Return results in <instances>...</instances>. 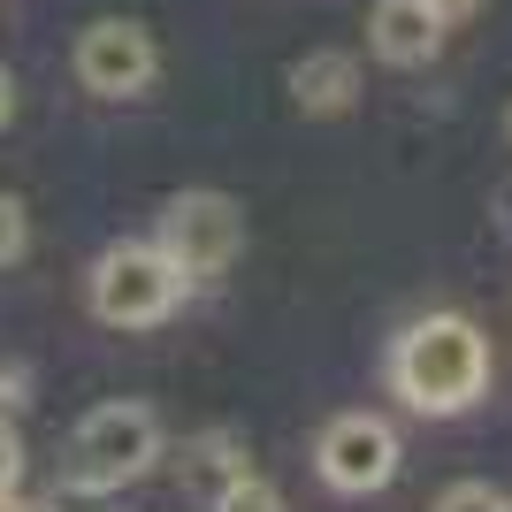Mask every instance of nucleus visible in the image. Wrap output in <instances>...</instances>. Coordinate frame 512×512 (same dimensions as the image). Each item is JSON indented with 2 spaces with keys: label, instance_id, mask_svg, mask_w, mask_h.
<instances>
[{
  "label": "nucleus",
  "instance_id": "obj_14",
  "mask_svg": "<svg viewBox=\"0 0 512 512\" xmlns=\"http://www.w3.org/2000/svg\"><path fill=\"white\" fill-rule=\"evenodd\" d=\"M46 512H107V497H92V490H69V482H62V497H54Z\"/></svg>",
  "mask_w": 512,
  "mask_h": 512
},
{
  "label": "nucleus",
  "instance_id": "obj_11",
  "mask_svg": "<svg viewBox=\"0 0 512 512\" xmlns=\"http://www.w3.org/2000/svg\"><path fill=\"white\" fill-rule=\"evenodd\" d=\"M428 512H512V497L497 490V482H451Z\"/></svg>",
  "mask_w": 512,
  "mask_h": 512
},
{
  "label": "nucleus",
  "instance_id": "obj_4",
  "mask_svg": "<svg viewBox=\"0 0 512 512\" xmlns=\"http://www.w3.org/2000/svg\"><path fill=\"white\" fill-rule=\"evenodd\" d=\"M153 245L184 268V276H222L237 253H245V214L230 192H176L161 207V230Z\"/></svg>",
  "mask_w": 512,
  "mask_h": 512
},
{
  "label": "nucleus",
  "instance_id": "obj_6",
  "mask_svg": "<svg viewBox=\"0 0 512 512\" xmlns=\"http://www.w3.org/2000/svg\"><path fill=\"white\" fill-rule=\"evenodd\" d=\"M153 69H161V46H153L146 23L130 16H100L85 23V39H77V85L100 92V100H138L153 85Z\"/></svg>",
  "mask_w": 512,
  "mask_h": 512
},
{
  "label": "nucleus",
  "instance_id": "obj_3",
  "mask_svg": "<svg viewBox=\"0 0 512 512\" xmlns=\"http://www.w3.org/2000/svg\"><path fill=\"white\" fill-rule=\"evenodd\" d=\"M184 268H176L153 237H123L92 260V314L107 329H161V321L184 306Z\"/></svg>",
  "mask_w": 512,
  "mask_h": 512
},
{
  "label": "nucleus",
  "instance_id": "obj_13",
  "mask_svg": "<svg viewBox=\"0 0 512 512\" xmlns=\"http://www.w3.org/2000/svg\"><path fill=\"white\" fill-rule=\"evenodd\" d=\"M23 482V436H16V421H0V497Z\"/></svg>",
  "mask_w": 512,
  "mask_h": 512
},
{
  "label": "nucleus",
  "instance_id": "obj_17",
  "mask_svg": "<svg viewBox=\"0 0 512 512\" xmlns=\"http://www.w3.org/2000/svg\"><path fill=\"white\" fill-rule=\"evenodd\" d=\"M428 8H436V16H444V23H459V16H474V0H428Z\"/></svg>",
  "mask_w": 512,
  "mask_h": 512
},
{
  "label": "nucleus",
  "instance_id": "obj_19",
  "mask_svg": "<svg viewBox=\"0 0 512 512\" xmlns=\"http://www.w3.org/2000/svg\"><path fill=\"white\" fill-rule=\"evenodd\" d=\"M505 130H512V123H505Z\"/></svg>",
  "mask_w": 512,
  "mask_h": 512
},
{
  "label": "nucleus",
  "instance_id": "obj_10",
  "mask_svg": "<svg viewBox=\"0 0 512 512\" xmlns=\"http://www.w3.org/2000/svg\"><path fill=\"white\" fill-rule=\"evenodd\" d=\"M214 512H291V505H283V490H276V482H260V474L245 467V474L230 482V490L214 497Z\"/></svg>",
  "mask_w": 512,
  "mask_h": 512
},
{
  "label": "nucleus",
  "instance_id": "obj_15",
  "mask_svg": "<svg viewBox=\"0 0 512 512\" xmlns=\"http://www.w3.org/2000/svg\"><path fill=\"white\" fill-rule=\"evenodd\" d=\"M23 383H31L23 367H0V406H23Z\"/></svg>",
  "mask_w": 512,
  "mask_h": 512
},
{
  "label": "nucleus",
  "instance_id": "obj_12",
  "mask_svg": "<svg viewBox=\"0 0 512 512\" xmlns=\"http://www.w3.org/2000/svg\"><path fill=\"white\" fill-rule=\"evenodd\" d=\"M23 245H31V214H23V199L0 192V268H8V260H23Z\"/></svg>",
  "mask_w": 512,
  "mask_h": 512
},
{
  "label": "nucleus",
  "instance_id": "obj_7",
  "mask_svg": "<svg viewBox=\"0 0 512 512\" xmlns=\"http://www.w3.org/2000/svg\"><path fill=\"white\" fill-rule=\"evenodd\" d=\"M367 46H375L390 69H421V62L444 54V16H436L428 0H375V16H367Z\"/></svg>",
  "mask_w": 512,
  "mask_h": 512
},
{
  "label": "nucleus",
  "instance_id": "obj_9",
  "mask_svg": "<svg viewBox=\"0 0 512 512\" xmlns=\"http://www.w3.org/2000/svg\"><path fill=\"white\" fill-rule=\"evenodd\" d=\"M184 474H192L207 497H222L237 474H245V444H237L230 428H214V436H199V444H192V467H184Z\"/></svg>",
  "mask_w": 512,
  "mask_h": 512
},
{
  "label": "nucleus",
  "instance_id": "obj_2",
  "mask_svg": "<svg viewBox=\"0 0 512 512\" xmlns=\"http://www.w3.org/2000/svg\"><path fill=\"white\" fill-rule=\"evenodd\" d=\"M153 459H161V421H153V406L115 398V406H92L85 421H77L62 482L69 490H92V497H115L123 482L153 474Z\"/></svg>",
  "mask_w": 512,
  "mask_h": 512
},
{
  "label": "nucleus",
  "instance_id": "obj_16",
  "mask_svg": "<svg viewBox=\"0 0 512 512\" xmlns=\"http://www.w3.org/2000/svg\"><path fill=\"white\" fill-rule=\"evenodd\" d=\"M16 123V77H8V69H0V130Z\"/></svg>",
  "mask_w": 512,
  "mask_h": 512
},
{
  "label": "nucleus",
  "instance_id": "obj_18",
  "mask_svg": "<svg viewBox=\"0 0 512 512\" xmlns=\"http://www.w3.org/2000/svg\"><path fill=\"white\" fill-rule=\"evenodd\" d=\"M0 512H46V505H31V497H16V490H8V497H0Z\"/></svg>",
  "mask_w": 512,
  "mask_h": 512
},
{
  "label": "nucleus",
  "instance_id": "obj_1",
  "mask_svg": "<svg viewBox=\"0 0 512 512\" xmlns=\"http://www.w3.org/2000/svg\"><path fill=\"white\" fill-rule=\"evenodd\" d=\"M390 390H398L413 413H428V421L467 413L474 398L490 390V337H482L467 314L413 321L406 337L390 344Z\"/></svg>",
  "mask_w": 512,
  "mask_h": 512
},
{
  "label": "nucleus",
  "instance_id": "obj_8",
  "mask_svg": "<svg viewBox=\"0 0 512 512\" xmlns=\"http://www.w3.org/2000/svg\"><path fill=\"white\" fill-rule=\"evenodd\" d=\"M352 92H360V62H352V54H337V46H321V54L291 62V100H299L306 115H344V107H352Z\"/></svg>",
  "mask_w": 512,
  "mask_h": 512
},
{
  "label": "nucleus",
  "instance_id": "obj_5",
  "mask_svg": "<svg viewBox=\"0 0 512 512\" xmlns=\"http://www.w3.org/2000/svg\"><path fill=\"white\" fill-rule=\"evenodd\" d=\"M398 459H406V451H398V428H390L383 413H337L314 444V474L337 497L390 490V482H398Z\"/></svg>",
  "mask_w": 512,
  "mask_h": 512
}]
</instances>
